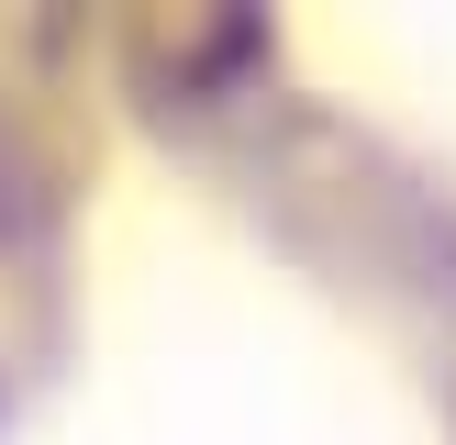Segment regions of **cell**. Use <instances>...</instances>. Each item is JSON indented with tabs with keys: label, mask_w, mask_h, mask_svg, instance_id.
Masks as SVG:
<instances>
[{
	"label": "cell",
	"mask_w": 456,
	"mask_h": 445,
	"mask_svg": "<svg viewBox=\"0 0 456 445\" xmlns=\"http://www.w3.org/2000/svg\"><path fill=\"white\" fill-rule=\"evenodd\" d=\"M67 200H78V167H45V134L0 111V434L67 368V323H78Z\"/></svg>",
	"instance_id": "6da1fadb"
},
{
	"label": "cell",
	"mask_w": 456,
	"mask_h": 445,
	"mask_svg": "<svg viewBox=\"0 0 456 445\" xmlns=\"http://www.w3.org/2000/svg\"><path fill=\"white\" fill-rule=\"evenodd\" d=\"M445 412H456V390H445Z\"/></svg>",
	"instance_id": "7a4b0ae2"
}]
</instances>
